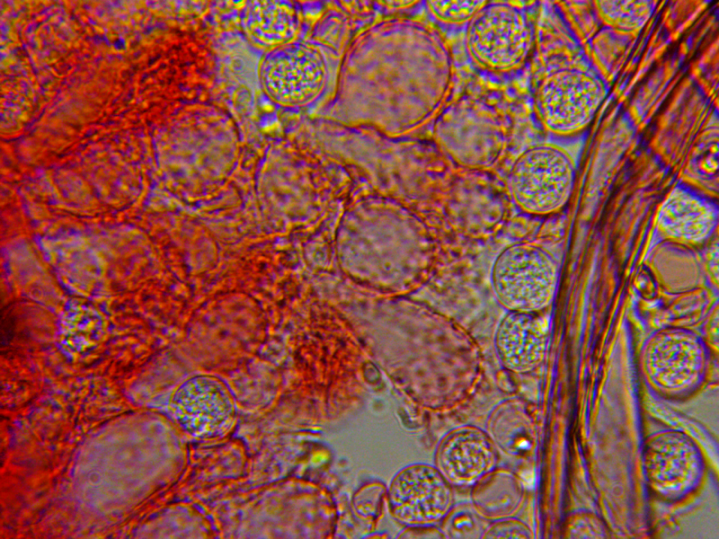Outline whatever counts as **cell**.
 Masks as SVG:
<instances>
[{
  "mask_svg": "<svg viewBox=\"0 0 719 539\" xmlns=\"http://www.w3.org/2000/svg\"><path fill=\"white\" fill-rule=\"evenodd\" d=\"M532 40L531 21L510 4H484L471 18L466 34L472 57L493 70L516 66L528 55Z\"/></svg>",
  "mask_w": 719,
  "mask_h": 539,
  "instance_id": "5",
  "label": "cell"
},
{
  "mask_svg": "<svg viewBox=\"0 0 719 539\" xmlns=\"http://www.w3.org/2000/svg\"><path fill=\"white\" fill-rule=\"evenodd\" d=\"M596 6L602 21L617 30L632 31L645 24L652 16L653 1H598Z\"/></svg>",
  "mask_w": 719,
  "mask_h": 539,
  "instance_id": "13",
  "label": "cell"
},
{
  "mask_svg": "<svg viewBox=\"0 0 719 539\" xmlns=\"http://www.w3.org/2000/svg\"><path fill=\"white\" fill-rule=\"evenodd\" d=\"M547 335L546 323L537 313L509 311L496 330V352L509 369L528 371L542 361Z\"/></svg>",
  "mask_w": 719,
  "mask_h": 539,
  "instance_id": "9",
  "label": "cell"
},
{
  "mask_svg": "<svg viewBox=\"0 0 719 539\" xmlns=\"http://www.w3.org/2000/svg\"><path fill=\"white\" fill-rule=\"evenodd\" d=\"M181 421L194 434L224 433L233 420V406L225 387L215 382L186 384L177 394Z\"/></svg>",
  "mask_w": 719,
  "mask_h": 539,
  "instance_id": "10",
  "label": "cell"
},
{
  "mask_svg": "<svg viewBox=\"0 0 719 539\" xmlns=\"http://www.w3.org/2000/svg\"><path fill=\"white\" fill-rule=\"evenodd\" d=\"M559 267L543 248L518 243L495 259L491 282L497 301L508 311L538 313L553 301Z\"/></svg>",
  "mask_w": 719,
  "mask_h": 539,
  "instance_id": "1",
  "label": "cell"
},
{
  "mask_svg": "<svg viewBox=\"0 0 719 539\" xmlns=\"http://www.w3.org/2000/svg\"><path fill=\"white\" fill-rule=\"evenodd\" d=\"M435 138L459 164L484 168L501 155L505 128L495 108L479 100L463 98L439 117Z\"/></svg>",
  "mask_w": 719,
  "mask_h": 539,
  "instance_id": "2",
  "label": "cell"
},
{
  "mask_svg": "<svg viewBox=\"0 0 719 539\" xmlns=\"http://www.w3.org/2000/svg\"><path fill=\"white\" fill-rule=\"evenodd\" d=\"M485 1H429L428 5L439 19L448 22H462L471 18Z\"/></svg>",
  "mask_w": 719,
  "mask_h": 539,
  "instance_id": "14",
  "label": "cell"
},
{
  "mask_svg": "<svg viewBox=\"0 0 719 539\" xmlns=\"http://www.w3.org/2000/svg\"><path fill=\"white\" fill-rule=\"evenodd\" d=\"M390 508L395 517L410 525L440 519L451 502V490L432 467L415 465L400 472L390 487Z\"/></svg>",
  "mask_w": 719,
  "mask_h": 539,
  "instance_id": "7",
  "label": "cell"
},
{
  "mask_svg": "<svg viewBox=\"0 0 719 539\" xmlns=\"http://www.w3.org/2000/svg\"><path fill=\"white\" fill-rule=\"evenodd\" d=\"M702 339L681 327H666L652 333L643 349V364L657 384L676 389L696 384L706 366Z\"/></svg>",
  "mask_w": 719,
  "mask_h": 539,
  "instance_id": "6",
  "label": "cell"
},
{
  "mask_svg": "<svg viewBox=\"0 0 719 539\" xmlns=\"http://www.w3.org/2000/svg\"><path fill=\"white\" fill-rule=\"evenodd\" d=\"M706 271L715 286L718 283V244L715 238L706 253Z\"/></svg>",
  "mask_w": 719,
  "mask_h": 539,
  "instance_id": "16",
  "label": "cell"
},
{
  "mask_svg": "<svg viewBox=\"0 0 719 539\" xmlns=\"http://www.w3.org/2000/svg\"><path fill=\"white\" fill-rule=\"evenodd\" d=\"M491 440L474 429H460L449 435L438 454L443 474L457 483H468L484 474L493 464L494 450Z\"/></svg>",
  "mask_w": 719,
  "mask_h": 539,
  "instance_id": "12",
  "label": "cell"
},
{
  "mask_svg": "<svg viewBox=\"0 0 719 539\" xmlns=\"http://www.w3.org/2000/svg\"><path fill=\"white\" fill-rule=\"evenodd\" d=\"M646 468L657 489L666 493H677L695 481L699 471V459L691 443L683 437L666 434L649 445Z\"/></svg>",
  "mask_w": 719,
  "mask_h": 539,
  "instance_id": "11",
  "label": "cell"
},
{
  "mask_svg": "<svg viewBox=\"0 0 719 539\" xmlns=\"http://www.w3.org/2000/svg\"><path fill=\"white\" fill-rule=\"evenodd\" d=\"M603 78L597 71L578 64L549 72L535 95L537 115L549 130L573 133L595 116L606 95Z\"/></svg>",
  "mask_w": 719,
  "mask_h": 539,
  "instance_id": "3",
  "label": "cell"
},
{
  "mask_svg": "<svg viewBox=\"0 0 719 539\" xmlns=\"http://www.w3.org/2000/svg\"><path fill=\"white\" fill-rule=\"evenodd\" d=\"M574 166L566 153L552 146L532 147L515 162L510 175L511 196L523 211L546 215L569 199Z\"/></svg>",
  "mask_w": 719,
  "mask_h": 539,
  "instance_id": "4",
  "label": "cell"
},
{
  "mask_svg": "<svg viewBox=\"0 0 719 539\" xmlns=\"http://www.w3.org/2000/svg\"><path fill=\"white\" fill-rule=\"evenodd\" d=\"M717 129L714 131L710 129L708 132L703 134L700 141L695 148L691 163L698 170H705L706 172L710 174L713 171L717 170V155H718V143H717Z\"/></svg>",
  "mask_w": 719,
  "mask_h": 539,
  "instance_id": "15",
  "label": "cell"
},
{
  "mask_svg": "<svg viewBox=\"0 0 719 539\" xmlns=\"http://www.w3.org/2000/svg\"><path fill=\"white\" fill-rule=\"evenodd\" d=\"M718 208L684 185L669 194L658 215V227L668 239L699 244L712 238L718 225Z\"/></svg>",
  "mask_w": 719,
  "mask_h": 539,
  "instance_id": "8",
  "label": "cell"
},
{
  "mask_svg": "<svg viewBox=\"0 0 719 539\" xmlns=\"http://www.w3.org/2000/svg\"><path fill=\"white\" fill-rule=\"evenodd\" d=\"M705 331L708 340L717 348L718 343V306L717 305L709 313L705 323Z\"/></svg>",
  "mask_w": 719,
  "mask_h": 539,
  "instance_id": "17",
  "label": "cell"
}]
</instances>
